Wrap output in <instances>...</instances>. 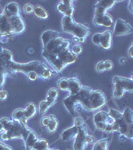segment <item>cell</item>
<instances>
[{
  "label": "cell",
  "instance_id": "6da1fadb",
  "mask_svg": "<svg viewBox=\"0 0 133 150\" xmlns=\"http://www.w3.org/2000/svg\"><path fill=\"white\" fill-rule=\"evenodd\" d=\"M42 56L56 73L62 72L67 65L74 63L77 60V56L70 51V41L61 35L43 45Z\"/></svg>",
  "mask_w": 133,
  "mask_h": 150
},
{
  "label": "cell",
  "instance_id": "7a4b0ae2",
  "mask_svg": "<svg viewBox=\"0 0 133 150\" xmlns=\"http://www.w3.org/2000/svg\"><path fill=\"white\" fill-rule=\"evenodd\" d=\"M79 106L86 111H97L106 104V96L99 89H91L88 86H82L81 90L75 94Z\"/></svg>",
  "mask_w": 133,
  "mask_h": 150
},
{
  "label": "cell",
  "instance_id": "3957f363",
  "mask_svg": "<svg viewBox=\"0 0 133 150\" xmlns=\"http://www.w3.org/2000/svg\"><path fill=\"white\" fill-rule=\"evenodd\" d=\"M7 70H8V73H18V72H20V73L24 74H27L30 71H35L39 74V77H41L42 79H45V80L50 79L52 75L56 73L45 63L38 61V60L26 62V63H18V62L12 61L7 66Z\"/></svg>",
  "mask_w": 133,
  "mask_h": 150
},
{
  "label": "cell",
  "instance_id": "277c9868",
  "mask_svg": "<svg viewBox=\"0 0 133 150\" xmlns=\"http://www.w3.org/2000/svg\"><path fill=\"white\" fill-rule=\"evenodd\" d=\"M61 27L62 31L73 36L74 40L78 44L84 42L86 40V37L90 33V28L88 26H86L85 24L76 22L73 17H68V16L62 17Z\"/></svg>",
  "mask_w": 133,
  "mask_h": 150
},
{
  "label": "cell",
  "instance_id": "5b68a950",
  "mask_svg": "<svg viewBox=\"0 0 133 150\" xmlns=\"http://www.w3.org/2000/svg\"><path fill=\"white\" fill-rule=\"evenodd\" d=\"M4 131L7 133L9 137V140L11 139H22L24 140L28 133L31 131V129L28 126L22 125L18 121L10 119L8 122L3 126Z\"/></svg>",
  "mask_w": 133,
  "mask_h": 150
},
{
  "label": "cell",
  "instance_id": "8992f818",
  "mask_svg": "<svg viewBox=\"0 0 133 150\" xmlns=\"http://www.w3.org/2000/svg\"><path fill=\"white\" fill-rule=\"evenodd\" d=\"M13 60V53L10 50L3 48L0 46V89L4 86L8 75V70H7V66L10 64Z\"/></svg>",
  "mask_w": 133,
  "mask_h": 150
},
{
  "label": "cell",
  "instance_id": "52a82bcc",
  "mask_svg": "<svg viewBox=\"0 0 133 150\" xmlns=\"http://www.w3.org/2000/svg\"><path fill=\"white\" fill-rule=\"evenodd\" d=\"M113 24V34L115 36H124L133 32V27L124 19H117Z\"/></svg>",
  "mask_w": 133,
  "mask_h": 150
},
{
  "label": "cell",
  "instance_id": "ba28073f",
  "mask_svg": "<svg viewBox=\"0 0 133 150\" xmlns=\"http://www.w3.org/2000/svg\"><path fill=\"white\" fill-rule=\"evenodd\" d=\"M88 134L87 128L85 126H82L78 129V132L74 137V142H73V150H85L87 147V142H86V135Z\"/></svg>",
  "mask_w": 133,
  "mask_h": 150
},
{
  "label": "cell",
  "instance_id": "9c48e42d",
  "mask_svg": "<svg viewBox=\"0 0 133 150\" xmlns=\"http://www.w3.org/2000/svg\"><path fill=\"white\" fill-rule=\"evenodd\" d=\"M112 84L113 86L123 89L125 92L131 93L133 91V82L131 77H123L115 75L112 78Z\"/></svg>",
  "mask_w": 133,
  "mask_h": 150
},
{
  "label": "cell",
  "instance_id": "30bf717a",
  "mask_svg": "<svg viewBox=\"0 0 133 150\" xmlns=\"http://www.w3.org/2000/svg\"><path fill=\"white\" fill-rule=\"evenodd\" d=\"M9 21H10V25L12 29V33L13 35H19L25 31L26 25L24 22V19L21 15H16L9 17Z\"/></svg>",
  "mask_w": 133,
  "mask_h": 150
},
{
  "label": "cell",
  "instance_id": "8fae6325",
  "mask_svg": "<svg viewBox=\"0 0 133 150\" xmlns=\"http://www.w3.org/2000/svg\"><path fill=\"white\" fill-rule=\"evenodd\" d=\"M0 36H6L8 38L14 37L9 17L3 13H0Z\"/></svg>",
  "mask_w": 133,
  "mask_h": 150
},
{
  "label": "cell",
  "instance_id": "7c38bea8",
  "mask_svg": "<svg viewBox=\"0 0 133 150\" xmlns=\"http://www.w3.org/2000/svg\"><path fill=\"white\" fill-rule=\"evenodd\" d=\"M108 117V112L105 110H97L93 115V122L96 129L103 131L106 125V119Z\"/></svg>",
  "mask_w": 133,
  "mask_h": 150
},
{
  "label": "cell",
  "instance_id": "4fadbf2b",
  "mask_svg": "<svg viewBox=\"0 0 133 150\" xmlns=\"http://www.w3.org/2000/svg\"><path fill=\"white\" fill-rule=\"evenodd\" d=\"M57 10L64 16L68 17H73L74 13V7H73V1L72 0H61L57 4Z\"/></svg>",
  "mask_w": 133,
  "mask_h": 150
},
{
  "label": "cell",
  "instance_id": "5bb4252c",
  "mask_svg": "<svg viewBox=\"0 0 133 150\" xmlns=\"http://www.w3.org/2000/svg\"><path fill=\"white\" fill-rule=\"evenodd\" d=\"M93 23L96 26H103L105 28H110L113 25L114 21H113V18L110 14L104 13L101 15H94Z\"/></svg>",
  "mask_w": 133,
  "mask_h": 150
},
{
  "label": "cell",
  "instance_id": "9a60e30c",
  "mask_svg": "<svg viewBox=\"0 0 133 150\" xmlns=\"http://www.w3.org/2000/svg\"><path fill=\"white\" fill-rule=\"evenodd\" d=\"M117 1H108V0H101L95 4V10H94V15H101V14L107 13V10L112 8L116 4Z\"/></svg>",
  "mask_w": 133,
  "mask_h": 150
},
{
  "label": "cell",
  "instance_id": "2e32d148",
  "mask_svg": "<svg viewBox=\"0 0 133 150\" xmlns=\"http://www.w3.org/2000/svg\"><path fill=\"white\" fill-rule=\"evenodd\" d=\"M63 105H64V107L68 110V112L70 114L73 115V116L75 115L76 108H77V106H79L78 100H77V97H76L75 94H74V95H70L69 94V96L65 97L63 100Z\"/></svg>",
  "mask_w": 133,
  "mask_h": 150
},
{
  "label": "cell",
  "instance_id": "e0dca14e",
  "mask_svg": "<svg viewBox=\"0 0 133 150\" xmlns=\"http://www.w3.org/2000/svg\"><path fill=\"white\" fill-rule=\"evenodd\" d=\"M2 13L5 14L8 17L20 15V6H19V4L17 2H9V3L4 7Z\"/></svg>",
  "mask_w": 133,
  "mask_h": 150
},
{
  "label": "cell",
  "instance_id": "ac0fdd59",
  "mask_svg": "<svg viewBox=\"0 0 133 150\" xmlns=\"http://www.w3.org/2000/svg\"><path fill=\"white\" fill-rule=\"evenodd\" d=\"M82 86L83 85L80 83L78 78H76V77H70V78H68V90H67V92L70 95L77 94L81 90Z\"/></svg>",
  "mask_w": 133,
  "mask_h": 150
},
{
  "label": "cell",
  "instance_id": "d6986e66",
  "mask_svg": "<svg viewBox=\"0 0 133 150\" xmlns=\"http://www.w3.org/2000/svg\"><path fill=\"white\" fill-rule=\"evenodd\" d=\"M112 44V32L110 30H105L104 32L101 33V40L100 45L103 49H109Z\"/></svg>",
  "mask_w": 133,
  "mask_h": 150
},
{
  "label": "cell",
  "instance_id": "ffe728a7",
  "mask_svg": "<svg viewBox=\"0 0 133 150\" xmlns=\"http://www.w3.org/2000/svg\"><path fill=\"white\" fill-rule=\"evenodd\" d=\"M78 129L79 128H77L75 126L66 128V129L62 131L60 137H61V139L63 140V141H69V140H71L72 138L75 137V135L77 134V132H78Z\"/></svg>",
  "mask_w": 133,
  "mask_h": 150
},
{
  "label": "cell",
  "instance_id": "44dd1931",
  "mask_svg": "<svg viewBox=\"0 0 133 150\" xmlns=\"http://www.w3.org/2000/svg\"><path fill=\"white\" fill-rule=\"evenodd\" d=\"M38 137H37V134L31 130L30 132L28 133V135L26 136V138L23 140L24 141V144H25V148L26 150H32L33 146H34L35 142L37 141Z\"/></svg>",
  "mask_w": 133,
  "mask_h": 150
},
{
  "label": "cell",
  "instance_id": "7402d4cb",
  "mask_svg": "<svg viewBox=\"0 0 133 150\" xmlns=\"http://www.w3.org/2000/svg\"><path fill=\"white\" fill-rule=\"evenodd\" d=\"M61 35L58 31L56 30H46L42 33L41 35V42H42V45H45L46 43L49 42L50 40H52L53 38L57 37V36Z\"/></svg>",
  "mask_w": 133,
  "mask_h": 150
},
{
  "label": "cell",
  "instance_id": "603a6c76",
  "mask_svg": "<svg viewBox=\"0 0 133 150\" xmlns=\"http://www.w3.org/2000/svg\"><path fill=\"white\" fill-rule=\"evenodd\" d=\"M24 109V117H26L27 119H31L32 117H34L36 112H37V107H36V105L34 103L30 102L28 103L27 105H26L25 108H23Z\"/></svg>",
  "mask_w": 133,
  "mask_h": 150
},
{
  "label": "cell",
  "instance_id": "cb8c5ba5",
  "mask_svg": "<svg viewBox=\"0 0 133 150\" xmlns=\"http://www.w3.org/2000/svg\"><path fill=\"white\" fill-rule=\"evenodd\" d=\"M33 13L36 17L40 18V19H46L48 18V12L45 10V8H43L40 5H34L33 8Z\"/></svg>",
  "mask_w": 133,
  "mask_h": 150
},
{
  "label": "cell",
  "instance_id": "d4e9b609",
  "mask_svg": "<svg viewBox=\"0 0 133 150\" xmlns=\"http://www.w3.org/2000/svg\"><path fill=\"white\" fill-rule=\"evenodd\" d=\"M122 118L128 125H132L133 124V112L131 110V108L127 107L123 110V112H121Z\"/></svg>",
  "mask_w": 133,
  "mask_h": 150
},
{
  "label": "cell",
  "instance_id": "484cf974",
  "mask_svg": "<svg viewBox=\"0 0 133 150\" xmlns=\"http://www.w3.org/2000/svg\"><path fill=\"white\" fill-rule=\"evenodd\" d=\"M49 149V143L47 140L45 139H37V141L35 142L34 146H33L32 150H47Z\"/></svg>",
  "mask_w": 133,
  "mask_h": 150
},
{
  "label": "cell",
  "instance_id": "4316f807",
  "mask_svg": "<svg viewBox=\"0 0 133 150\" xmlns=\"http://www.w3.org/2000/svg\"><path fill=\"white\" fill-rule=\"evenodd\" d=\"M92 150H108V141L106 139L97 140L93 143Z\"/></svg>",
  "mask_w": 133,
  "mask_h": 150
},
{
  "label": "cell",
  "instance_id": "83f0119b",
  "mask_svg": "<svg viewBox=\"0 0 133 150\" xmlns=\"http://www.w3.org/2000/svg\"><path fill=\"white\" fill-rule=\"evenodd\" d=\"M50 117H51V119H50L49 123H48V125L46 126L47 130L49 132H55L57 130V127H58V120L56 119V117H55V115L51 114L50 115Z\"/></svg>",
  "mask_w": 133,
  "mask_h": 150
},
{
  "label": "cell",
  "instance_id": "f1b7e54d",
  "mask_svg": "<svg viewBox=\"0 0 133 150\" xmlns=\"http://www.w3.org/2000/svg\"><path fill=\"white\" fill-rule=\"evenodd\" d=\"M57 86L61 91H66L67 92V90H68V78H66V77L60 78L57 81Z\"/></svg>",
  "mask_w": 133,
  "mask_h": 150
},
{
  "label": "cell",
  "instance_id": "f546056e",
  "mask_svg": "<svg viewBox=\"0 0 133 150\" xmlns=\"http://www.w3.org/2000/svg\"><path fill=\"white\" fill-rule=\"evenodd\" d=\"M22 117H24V109L23 108H17L12 113V120L19 121Z\"/></svg>",
  "mask_w": 133,
  "mask_h": 150
},
{
  "label": "cell",
  "instance_id": "4dcf8cb0",
  "mask_svg": "<svg viewBox=\"0 0 133 150\" xmlns=\"http://www.w3.org/2000/svg\"><path fill=\"white\" fill-rule=\"evenodd\" d=\"M50 107H51V106H50L46 101L42 100L39 103V105H38V110H39V113H41V114H44L45 112H47Z\"/></svg>",
  "mask_w": 133,
  "mask_h": 150
},
{
  "label": "cell",
  "instance_id": "1f68e13d",
  "mask_svg": "<svg viewBox=\"0 0 133 150\" xmlns=\"http://www.w3.org/2000/svg\"><path fill=\"white\" fill-rule=\"evenodd\" d=\"M70 51L73 55L75 56H78L79 54H81L82 51H83V48H82L81 44H78V43H75L71 48H70Z\"/></svg>",
  "mask_w": 133,
  "mask_h": 150
},
{
  "label": "cell",
  "instance_id": "d6a6232c",
  "mask_svg": "<svg viewBox=\"0 0 133 150\" xmlns=\"http://www.w3.org/2000/svg\"><path fill=\"white\" fill-rule=\"evenodd\" d=\"M125 94V91L123 89L119 88V87H113V97L116 98V99H119L124 96Z\"/></svg>",
  "mask_w": 133,
  "mask_h": 150
},
{
  "label": "cell",
  "instance_id": "836d02e7",
  "mask_svg": "<svg viewBox=\"0 0 133 150\" xmlns=\"http://www.w3.org/2000/svg\"><path fill=\"white\" fill-rule=\"evenodd\" d=\"M85 122H84V119L81 117V116H75L74 117V121H73V126H75L77 128H80L82 126H84Z\"/></svg>",
  "mask_w": 133,
  "mask_h": 150
},
{
  "label": "cell",
  "instance_id": "e575fe53",
  "mask_svg": "<svg viewBox=\"0 0 133 150\" xmlns=\"http://www.w3.org/2000/svg\"><path fill=\"white\" fill-rule=\"evenodd\" d=\"M47 97H50V98H53V99H57L58 97V90L57 88L55 87H51V88L48 90L47 92Z\"/></svg>",
  "mask_w": 133,
  "mask_h": 150
},
{
  "label": "cell",
  "instance_id": "d590c367",
  "mask_svg": "<svg viewBox=\"0 0 133 150\" xmlns=\"http://www.w3.org/2000/svg\"><path fill=\"white\" fill-rule=\"evenodd\" d=\"M33 8H34V5H33V4L26 3V4H24V6H23V12L25 14L33 13Z\"/></svg>",
  "mask_w": 133,
  "mask_h": 150
},
{
  "label": "cell",
  "instance_id": "8d00e7d4",
  "mask_svg": "<svg viewBox=\"0 0 133 150\" xmlns=\"http://www.w3.org/2000/svg\"><path fill=\"white\" fill-rule=\"evenodd\" d=\"M100 40H101V33L100 32H97L95 33V34L92 35V42L93 44L97 45V46H99L100 45Z\"/></svg>",
  "mask_w": 133,
  "mask_h": 150
},
{
  "label": "cell",
  "instance_id": "74e56055",
  "mask_svg": "<svg viewBox=\"0 0 133 150\" xmlns=\"http://www.w3.org/2000/svg\"><path fill=\"white\" fill-rule=\"evenodd\" d=\"M103 64H104L105 71H110V70H112V68H113V62L111 61V60H109V59L105 60V61H103Z\"/></svg>",
  "mask_w": 133,
  "mask_h": 150
},
{
  "label": "cell",
  "instance_id": "f35d334b",
  "mask_svg": "<svg viewBox=\"0 0 133 150\" xmlns=\"http://www.w3.org/2000/svg\"><path fill=\"white\" fill-rule=\"evenodd\" d=\"M26 75L28 76L29 80H31V81H34V80H36V79L38 78V77H39V74H38L37 72H35V71H30V72H28Z\"/></svg>",
  "mask_w": 133,
  "mask_h": 150
},
{
  "label": "cell",
  "instance_id": "ab89813d",
  "mask_svg": "<svg viewBox=\"0 0 133 150\" xmlns=\"http://www.w3.org/2000/svg\"><path fill=\"white\" fill-rule=\"evenodd\" d=\"M95 69L97 72H104L105 69H104V64H103V61H98L97 63H96V66H95Z\"/></svg>",
  "mask_w": 133,
  "mask_h": 150
},
{
  "label": "cell",
  "instance_id": "60d3db41",
  "mask_svg": "<svg viewBox=\"0 0 133 150\" xmlns=\"http://www.w3.org/2000/svg\"><path fill=\"white\" fill-rule=\"evenodd\" d=\"M50 119H51L50 115H48V116H43V117L41 118V125H42V126H45V127H46L47 125H48V123H49V121H50Z\"/></svg>",
  "mask_w": 133,
  "mask_h": 150
},
{
  "label": "cell",
  "instance_id": "b9f144b4",
  "mask_svg": "<svg viewBox=\"0 0 133 150\" xmlns=\"http://www.w3.org/2000/svg\"><path fill=\"white\" fill-rule=\"evenodd\" d=\"M8 97V92L4 89H0V101H3Z\"/></svg>",
  "mask_w": 133,
  "mask_h": 150
},
{
  "label": "cell",
  "instance_id": "7bdbcfd3",
  "mask_svg": "<svg viewBox=\"0 0 133 150\" xmlns=\"http://www.w3.org/2000/svg\"><path fill=\"white\" fill-rule=\"evenodd\" d=\"M0 140H1V141H3V142L8 141V140H9L8 135H7V133L5 131H3V132L0 133Z\"/></svg>",
  "mask_w": 133,
  "mask_h": 150
},
{
  "label": "cell",
  "instance_id": "ee69618b",
  "mask_svg": "<svg viewBox=\"0 0 133 150\" xmlns=\"http://www.w3.org/2000/svg\"><path fill=\"white\" fill-rule=\"evenodd\" d=\"M86 142H87V144H93L94 143V137H93V135H91V134H87L86 135Z\"/></svg>",
  "mask_w": 133,
  "mask_h": 150
},
{
  "label": "cell",
  "instance_id": "f6af8a7d",
  "mask_svg": "<svg viewBox=\"0 0 133 150\" xmlns=\"http://www.w3.org/2000/svg\"><path fill=\"white\" fill-rule=\"evenodd\" d=\"M103 132H105V133H111V132H113L112 124H106L105 127H104V130H103Z\"/></svg>",
  "mask_w": 133,
  "mask_h": 150
},
{
  "label": "cell",
  "instance_id": "bcb514c9",
  "mask_svg": "<svg viewBox=\"0 0 133 150\" xmlns=\"http://www.w3.org/2000/svg\"><path fill=\"white\" fill-rule=\"evenodd\" d=\"M45 101H46V102L49 104L50 106H53L54 105L55 103H56V99H53V98H50V97H47L46 96V98L44 99Z\"/></svg>",
  "mask_w": 133,
  "mask_h": 150
},
{
  "label": "cell",
  "instance_id": "7dc6e473",
  "mask_svg": "<svg viewBox=\"0 0 133 150\" xmlns=\"http://www.w3.org/2000/svg\"><path fill=\"white\" fill-rule=\"evenodd\" d=\"M0 150H12L8 145H6L3 141L0 140Z\"/></svg>",
  "mask_w": 133,
  "mask_h": 150
},
{
  "label": "cell",
  "instance_id": "c3c4849f",
  "mask_svg": "<svg viewBox=\"0 0 133 150\" xmlns=\"http://www.w3.org/2000/svg\"><path fill=\"white\" fill-rule=\"evenodd\" d=\"M19 123H21L22 125H25V126H27V122H28V119L26 117H22L20 120L18 121Z\"/></svg>",
  "mask_w": 133,
  "mask_h": 150
},
{
  "label": "cell",
  "instance_id": "681fc988",
  "mask_svg": "<svg viewBox=\"0 0 133 150\" xmlns=\"http://www.w3.org/2000/svg\"><path fill=\"white\" fill-rule=\"evenodd\" d=\"M128 55H129V57H130V58H132V57H133V44L130 45L129 49H128Z\"/></svg>",
  "mask_w": 133,
  "mask_h": 150
},
{
  "label": "cell",
  "instance_id": "f907efd6",
  "mask_svg": "<svg viewBox=\"0 0 133 150\" xmlns=\"http://www.w3.org/2000/svg\"><path fill=\"white\" fill-rule=\"evenodd\" d=\"M9 40L8 37H6V36H0V41H1L2 43H7Z\"/></svg>",
  "mask_w": 133,
  "mask_h": 150
},
{
  "label": "cell",
  "instance_id": "816d5d0a",
  "mask_svg": "<svg viewBox=\"0 0 133 150\" xmlns=\"http://www.w3.org/2000/svg\"><path fill=\"white\" fill-rule=\"evenodd\" d=\"M133 1H129V4H128V9H129V12L131 14H133V7H132Z\"/></svg>",
  "mask_w": 133,
  "mask_h": 150
},
{
  "label": "cell",
  "instance_id": "f5cc1de1",
  "mask_svg": "<svg viewBox=\"0 0 133 150\" xmlns=\"http://www.w3.org/2000/svg\"><path fill=\"white\" fill-rule=\"evenodd\" d=\"M119 62H120V64H125L127 62V59L125 57H121L119 59Z\"/></svg>",
  "mask_w": 133,
  "mask_h": 150
},
{
  "label": "cell",
  "instance_id": "db71d44e",
  "mask_svg": "<svg viewBox=\"0 0 133 150\" xmlns=\"http://www.w3.org/2000/svg\"><path fill=\"white\" fill-rule=\"evenodd\" d=\"M119 139H120V141H125V140L127 139V137H126V136H124V135H122V134H120Z\"/></svg>",
  "mask_w": 133,
  "mask_h": 150
},
{
  "label": "cell",
  "instance_id": "11a10c76",
  "mask_svg": "<svg viewBox=\"0 0 133 150\" xmlns=\"http://www.w3.org/2000/svg\"><path fill=\"white\" fill-rule=\"evenodd\" d=\"M4 131V128H3V125L1 124V123H0V133L1 132H3Z\"/></svg>",
  "mask_w": 133,
  "mask_h": 150
},
{
  "label": "cell",
  "instance_id": "9f6ffc18",
  "mask_svg": "<svg viewBox=\"0 0 133 150\" xmlns=\"http://www.w3.org/2000/svg\"><path fill=\"white\" fill-rule=\"evenodd\" d=\"M28 52H29V53H33V52H34V50H33V48H29V49H28Z\"/></svg>",
  "mask_w": 133,
  "mask_h": 150
},
{
  "label": "cell",
  "instance_id": "6f0895ef",
  "mask_svg": "<svg viewBox=\"0 0 133 150\" xmlns=\"http://www.w3.org/2000/svg\"><path fill=\"white\" fill-rule=\"evenodd\" d=\"M51 150H59V149H51Z\"/></svg>",
  "mask_w": 133,
  "mask_h": 150
},
{
  "label": "cell",
  "instance_id": "680465c9",
  "mask_svg": "<svg viewBox=\"0 0 133 150\" xmlns=\"http://www.w3.org/2000/svg\"><path fill=\"white\" fill-rule=\"evenodd\" d=\"M47 150H51V149H47Z\"/></svg>",
  "mask_w": 133,
  "mask_h": 150
}]
</instances>
